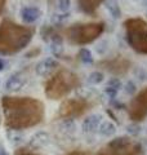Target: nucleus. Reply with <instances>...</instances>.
<instances>
[{
	"mask_svg": "<svg viewBox=\"0 0 147 155\" xmlns=\"http://www.w3.org/2000/svg\"><path fill=\"white\" fill-rule=\"evenodd\" d=\"M3 113L7 127L12 129L30 128L39 124L44 116V106L31 97H3Z\"/></svg>",
	"mask_w": 147,
	"mask_h": 155,
	"instance_id": "nucleus-1",
	"label": "nucleus"
},
{
	"mask_svg": "<svg viewBox=\"0 0 147 155\" xmlns=\"http://www.w3.org/2000/svg\"><path fill=\"white\" fill-rule=\"evenodd\" d=\"M32 36V28L3 19L0 22V54L9 56L21 52L28 45Z\"/></svg>",
	"mask_w": 147,
	"mask_h": 155,
	"instance_id": "nucleus-2",
	"label": "nucleus"
},
{
	"mask_svg": "<svg viewBox=\"0 0 147 155\" xmlns=\"http://www.w3.org/2000/svg\"><path fill=\"white\" fill-rule=\"evenodd\" d=\"M80 84L79 76L70 70H60L45 84V96L51 100H60L66 97L72 89Z\"/></svg>",
	"mask_w": 147,
	"mask_h": 155,
	"instance_id": "nucleus-3",
	"label": "nucleus"
},
{
	"mask_svg": "<svg viewBox=\"0 0 147 155\" xmlns=\"http://www.w3.org/2000/svg\"><path fill=\"white\" fill-rule=\"evenodd\" d=\"M105 30L103 22L90 23H75L65 30V35L71 44L85 45L94 41Z\"/></svg>",
	"mask_w": 147,
	"mask_h": 155,
	"instance_id": "nucleus-4",
	"label": "nucleus"
},
{
	"mask_svg": "<svg viewBox=\"0 0 147 155\" xmlns=\"http://www.w3.org/2000/svg\"><path fill=\"white\" fill-rule=\"evenodd\" d=\"M125 38L129 47L137 53L147 54V22L143 18H129L124 22Z\"/></svg>",
	"mask_w": 147,
	"mask_h": 155,
	"instance_id": "nucleus-5",
	"label": "nucleus"
},
{
	"mask_svg": "<svg viewBox=\"0 0 147 155\" xmlns=\"http://www.w3.org/2000/svg\"><path fill=\"white\" fill-rule=\"evenodd\" d=\"M141 145L129 137H116L103 146L97 155H139Z\"/></svg>",
	"mask_w": 147,
	"mask_h": 155,
	"instance_id": "nucleus-6",
	"label": "nucleus"
},
{
	"mask_svg": "<svg viewBox=\"0 0 147 155\" xmlns=\"http://www.w3.org/2000/svg\"><path fill=\"white\" fill-rule=\"evenodd\" d=\"M89 109V102L84 98H68L60 106V116L65 119H72L81 116Z\"/></svg>",
	"mask_w": 147,
	"mask_h": 155,
	"instance_id": "nucleus-7",
	"label": "nucleus"
},
{
	"mask_svg": "<svg viewBox=\"0 0 147 155\" xmlns=\"http://www.w3.org/2000/svg\"><path fill=\"white\" fill-rule=\"evenodd\" d=\"M129 115L134 122H139L147 115V88L141 91L129 105Z\"/></svg>",
	"mask_w": 147,
	"mask_h": 155,
	"instance_id": "nucleus-8",
	"label": "nucleus"
},
{
	"mask_svg": "<svg viewBox=\"0 0 147 155\" xmlns=\"http://www.w3.org/2000/svg\"><path fill=\"white\" fill-rule=\"evenodd\" d=\"M98 66L114 75H124L130 69V61L121 56H117L115 58H111V60L101 61Z\"/></svg>",
	"mask_w": 147,
	"mask_h": 155,
	"instance_id": "nucleus-9",
	"label": "nucleus"
},
{
	"mask_svg": "<svg viewBox=\"0 0 147 155\" xmlns=\"http://www.w3.org/2000/svg\"><path fill=\"white\" fill-rule=\"evenodd\" d=\"M58 67V62L54 60V58L48 57L45 60L40 61L35 67V72L39 76H47L49 75L53 70H56Z\"/></svg>",
	"mask_w": 147,
	"mask_h": 155,
	"instance_id": "nucleus-10",
	"label": "nucleus"
},
{
	"mask_svg": "<svg viewBox=\"0 0 147 155\" xmlns=\"http://www.w3.org/2000/svg\"><path fill=\"white\" fill-rule=\"evenodd\" d=\"M101 123H102V115L92 114L84 119V122L81 124V128L87 133H93L96 130H98V127L101 125Z\"/></svg>",
	"mask_w": 147,
	"mask_h": 155,
	"instance_id": "nucleus-11",
	"label": "nucleus"
},
{
	"mask_svg": "<svg viewBox=\"0 0 147 155\" xmlns=\"http://www.w3.org/2000/svg\"><path fill=\"white\" fill-rule=\"evenodd\" d=\"M41 16V11L36 7H24L21 9V18L24 23L36 22Z\"/></svg>",
	"mask_w": 147,
	"mask_h": 155,
	"instance_id": "nucleus-12",
	"label": "nucleus"
},
{
	"mask_svg": "<svg viewBox=\"0 0 147 155\" xmlns=\"http://www.w3.org/2000/svg\"><path fill=\"white\" fill-rule=\"evenodd\" d=\"M26 83V78H23L21 74H13L12 76L8 78L5 81V91L8 92H16L19 91Z\"/></svg>",
	"mask_w": 147,
	"mask_h": 155,
	"instance_id": "nucleus-13",
	"label": "nucleus"
},
{
	"mask_svg": "<svg viewBox=\"0 0 147 155\" xmlns=\"http://www.w3.org/2000/svg\"><path fill=\"white\" fill-rule=\"evenodd\" d=\"M120 89H121V81H120V79H117V78H111V79H109V81L106 83L105 93L109 96L110 98H115Z\"/></svg>",
	"mask_w": 147,
	"mask_h": 155,
	"instance_id": "nucleus-14",
	"label": "nucleus"
},
{
	"mask_svg": "<svg viewBox=\"0 0 147 155\" xmlns=\"http://www.w3.org/2000/svg\"><path fill=\"white\" fill-rule=\"evenodd\" d=\"M76 2L83 12L92 14L96 12V9L100 7V4L103 2V0H76Z\"/></svg>",
	"mask_w": 147,
	"mask_h": 155,
	"instance_id": "nucleus-15",
	"label": "nucleus"
},
{
	"mask_svg": "<svg viewBox=\"0 0 147 155\" xmlns=\"http://www.w3.org/2000/svg\"><path fill=\"white\" fill-rule=\"evenodd\" d=\"M98 132H100V134L105 136V137H110V136L115 134L116 127H115V124L112 122H110V120H106V122H102L101 125L98 127Z\"/></svg>",
	"mask_w": 147,
	"mask_h": 155,
	"instance_id": "nucleus-16",
	"label": "nucleus"
},
{
	"mask_svg": "<svg viewBox=\"0 0 147 155\" xmlns=\"http://www.w3.org/2000/svg\"><path fill=\"white\" fill-rule=\"evenodd\" d=\"M106 8L109 13L111 14V17L114 19H117L121 17V11H120V7H119V3L116 0H107L106 2Z\"/></svg>",
	"mask_w": 147,
	"mask_h": 155,
	"instance_id": "nucleus-17",
	"label": "nucleus"
},
{
	"mask_svg": "<svg viewBox=\"0 0 147 155\" xmlns=\"http://www.w3.org/2000/svg\"><path fill=\"white\" fill-rule=\"evenodd\" d=\"M48 140H49V136L47 133L39 132L35 136H32L30 143H31V146H34V147H41V146H44V145L48 143Z\"/></svg>",
	"mask_w": 147,
	"mask_h": 155,
	"instance_id": "nucleus-18",
	"label": "nucleus"
},
{
	"mask_svg": "<svg viewBox=\"0 0 147 155\" xmlns=\"http://www.w3.org/2000/svg\"><path fill=\"white\" fill-rule=\"evenodd\" d=\"M79 58H80V61L83 62V64H85V65H92L93 64V54H92V52L88 49V48H81V49L79 51Z\"/></svg>",
	"mask_w": 147,
	"mask_h": 155,
	"instance_id": "nucleus-19",
	"label": "nucleus"
},
{
	"mask_svg": "<svg viewBox=\"0 0 147 155\" xmlns=\"http://www.w3.org/2000/svg\"><path fill=\"white\" fill-rule=\"evenodd\" d=\"M103 79H105V76L101 71H93L89 74V76H88V83L97 85V84H101L102 81H103Z\"/></svg>",
	"mask_w": 147,
	"mask_h": 155,
	"instance_id": "nucleus-20",
	"label": "nucleus"
},
{
	"mask_svg": "<svg viewBox=\"0 0 147 155\" xmlns=\"http://www.w3.org/2000/svg\"><path fill=\"white\" fill-rule=\"evenodd\" d=\"M71 7V0H58V9L61 12H67Z\"/></svg>",
	"mask_w": 147,
	"mask_h": 155,
	"instance_id": "nucleus-21",
	"label": "nucleus"
},
{
	"mask_svg": "<svg viewBox=\"0 0 147 155\" xmlns=\"http://www.w3.org/2000/svg\"><path fill=\"white\" fill-rule=\"evenodd\" d=\"M124 88H125V92H126V93H128L129 96L134 94L136 92H137V87H136V84H134V83H133V81H132V80H129L128 83L125 84V87H124Z\"/></svg>",
	"mask_w": 147,
	"mask_h": 155,
	"instance_id": "nucleus-22",
	"label": "nucleus"
},
{
	"mask_svg": "<svg viewBox=\"0 0 147 155\" xmlns=\"http://www.w3.org/2000/svg\"><path fill=\"white\" fill-rule=\"evenodd\" d=\"M139 130H141L139 127H137V125H129V127H128V132L133 133V134H137Z\"/></svg>",
	"mask_w": 147,
	"mask_h": 155,
	"instance_id": "nucleus-23",
	"label": "nucleus"
},
{
	"mask_svg": "<svg viewBox=\"0 0 147 155\" xmlns=\"http://www.w3.org/2000/svg\"><path fill=\"white\" fill-rule=\"evenodd\" d=\"M67 155H90V154L87 153V151H83V150H75V151L68 153Z\"/></svg>",
	"mask_w": 147,
	"mask_h": 155,
	"instance_id": "nucleus-24",
	"label": "nucleus"
},
{
	"mask_svg": "<svg viewBox=\"0 0 147 155\" xmlns=\"http://www.w3.org/2000/svg\"><path fill=\"white\" fill-rule=\"evenodd\" d=\"M17 155H38V154H35V153H31V151H27V150H23V149H21L17 153Z\"/></svg>",
	"mask_w": 147,
	"mask_h": 155,
	"instance_id": "nucleus-25",
	"label": "nucleus"
},
{
	"mask_svg": "<svg viewBox=\"0 0 147 155\" xmlns=\"http://www.w3.org/2000/svg\"><path fill=\"white\" fill-rule=\"evenodd\" d=\"M4 5H5V0H0V14L4 11Z\"/></svg>",
	"mask_w": 147,
	"mask_h": 155,
	"instance_id": "nucleus-26",
	"label": "nucleus"
},
{
	"mask_svg": "<svg viewBox=\"0 0 147 155\" xmlns=\"http://www.w3.org/2000/svg\"><path fill=\"white\" fill-rule=\"evenodd\" d=\"M4 66H5V62H4L2 58H0V71H2L3 69H4Z\"/></svg>",
	"mask_w": 147,
	"mask_h": 155,
	"instance_id": "nucleus-27",
	"label": "nucleus"
},
{
	"mask_svg": "<svg viewBox=\"0 0 147 155\" xmlns=\"http://www.w3.org/2000/svg\"><path fill=\"white\" fill-rule=\"evenodd\" d=\"M0 155H8L5 150L3 149V146H2V145H0Z\"/></svg>",
	"mask_w": 147,
	"mask_h": 155,
	"instance_id": "nucleus-28",
	"label": "nucleus"
}]
</instances>
